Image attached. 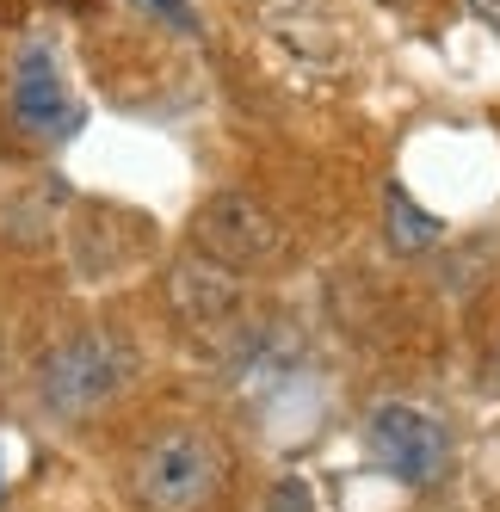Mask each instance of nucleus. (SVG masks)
<instances>
[{"label": "nucleus", "instance_id": "nucleus-1", "mask_svg": "<svg viewBox=\"0 0 500 512\" xmlns=\"http://www.w3.org/2000/svg\"><path fill=\"white\" fill-rule=\"evenodd\" d=\"M229 488V451L217 432L173 420L136 445L124 469V494L136 512H210Z\"/></svg>", "mask_w": 500, "mask_h": 512}, {"label": "nucleus", "instance_id": "nucleus-2", "mask_svg": "<svg viewBox=\"0 0 500 512\" xmlns=\"http://www.w3.org/2000/svg\"><path fill=\"white\" fill-rule=\"evenodd\" d=\"M0 112L7 124L31 142V149H62V142H75L87 112L75 87H68V68L56 56L50 38H25L7 62V87H0Z\"/></svg>", "mask_w": 500, "mask_h": 512}, {"label": "nucleus", "instance_id": "nucleus-3", "mask_svg": "<svg viewBox=\"0 0 500 512\" xmlns=\"http://www.w3.org/2000/svg\"><path fill=\"white\" fill-rule=\"evenodd\" d=\"M130 383H136V346L105 334V327H87V334L62 340L38 371V395L56 420L99 414L105 401H118Z\"/></svg>", "mask_w": 500, "mask_h": 512}, {"label": "nucleus", "instance_id": "nucleus-4", "mask_svg": "<svg viewBox=\"0 0 500 512\" xmlns=\"http://www.w3.org/2000/svg\"><path fill=\"white\" fill-rule=\"evenodd\" d=\"M365 451L402 488H439L451 475V432L414 401H377L365 414Z\"/></svg>", "mask_w": 500, "mask_h": 512}, {"label": "nucleus", "instance_id": "nucleus-5", "mask_svg": "<svg viewBox=\"0 0 500 512\" xmlns=\"http://www.w3.org/2000/svg\"><path fill=\"white\" fill-rule=\"evenodd\" d=\"M198 247H204V260H217L229 272H254V266H266L272 253L284 247V229H278V216L260 198L217 192L198 210Z\"/></svg>", "mask_w": 500, "mask_h": 512}, {"label": "nucleus", "instance_id": "nucleus-6", "mask_svg": "<svg viewBox=\"0 0 500 512\" xmlns=\"http://www.w3.org/2000/svg\"><path fill=\"white\" fill-rule=\"evenodd\" d=\"M260 31L297 75H334L340 68V13L328 0H260Z\"/></svg>", "mask_w": 500, "mask_h": 512}, {"label": "nucleus", "instance_id": "nucleus-7", "mask_svg": "<svg viewBox=\"0 0 500 512\" xmlns=\"http://www.w3.org/2000/svg\"><path fill=\"white\" fill-rule=\"evenodd\" d=\"M439 235H445L439 216L426 204H414L402 179H389L383 186V241L396 253H426V247H439Z\"/></svg>", "mask_w": 500, "mask_h": 512}, {"label": "nucleus", "instance_id": "nucleus-8", "mask_svg": "<svg viewBox=\"0 0 500 512\" xmlns=\"http://www.w3.org/2000/svg\"><path fill=\"white\" fill-rule=\"evenodd\" d=\"M130 7H136L142 19L167 25L173 38H198V31H204V19H198V7H192V0H130Z\"/></svg>", "mask_w": 500, "mask_h": 512}, {"label": "nucleus", "instance_id": "nucleus-9", "mask_svg": "<svg viewBox=\"0 0 500 512\" xmlns=\"http://www.w3.org/2000/svg\"><path fill=\"white\" fill-rule=\"evenodd\" d=\"M463 7H470V13H476L488 31H500V0H463Z\"/></svg>", "mask_w": 500, "mask_h": 512}]
</instances>
